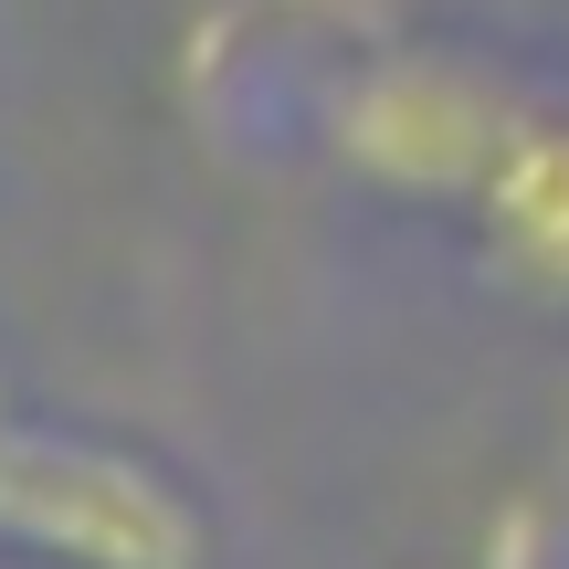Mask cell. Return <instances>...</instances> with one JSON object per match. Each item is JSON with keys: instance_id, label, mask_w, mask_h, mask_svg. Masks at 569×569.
<instances>
[{"instance_id": "cell-1", "label": "cell", "mask_w": 569, "mask_h": 569, "mask_svg": "<svg viewBox=\"0 0 569 569\" xmlns=\"http://www.w3.org/2000/svg\"><path fill=\"white\" fill-rule=\"evenodd\" d=\"M0 549L42 569H211L222 528H211L201 486L180 465H159L148 443L11 411V432H0Z\"/></svg>"}, {"instance_id": "cell-5", "label": "cell", "mask_w": 569, "mask_h": 569, "mask_svg": "<svg viewBox=\"0 0 569 569\" xmlns=\"http://www.w3.org/2000/svg\"><path fill=\"white\" fill-rule=\"evenodd\" d=\"M0 432H11V380H0Z\"/></svg>"}, {"instance_id": "cell-6", "label": "cell", "mask_w": 569, "mask_h": 569, "mask_svg": "<svg viewBox=\"0 0 569 569\" xmlns=\"http://www.w3.org/2000/svg\"><path fill=\"white\" fill-rule=\"evenodd\" d=\"M549 569H569V549H559V559H549Z\"/></svg>"}, {"instance_id": "cell-2", "label": "cell", "mask_w": 569, "mask_h": 569, "mask_svg": "<svg viewBox=\"0 0 569 569\" xmlns=\"http://www.w3.org/2000/svg\"><path fill=\"white\" fill-rule=\"evenodd\" d=\"M528 106H538L528 84L507 63L465 53V42H390V53H359L327 84L317 127H327V159L359 190L411 201V211H465Z\"/></svg>"}, {"instance_id": "cell-3", "label": "cell", "mask_w": 569, "mask_h": 569, "mask_svg": "<svg viewBox=\"0 0 569 569\" xmlns=\"http://www.w3.org/2000/svg\"><path fill=\"white\" fill-rule=\"evenodd\" d=\"M475 243H486V274L528 306H559L569 317V106L538 96L517 117V138L496 148L486 190L465 201Z\"/></svg>"}, {"instance_id": "cell-4", "label": "cell", "mask_w": 569, "mask_h": 569, "mask_svg": "<svg viewBox=\"0 0 569 569\" xmlns=\"http://www.w3.org/2000/svg\"><path fill=\"white\" fill-rule=\"evenodd\" d=\"M0 569H42V559H21V549H0Z\"/></svg>"}, {"instance_id": "cell-7", "label": "cell", "mask_w": 569, "mask_h": 569, "mask_svg": "<svg viewBox=\"0 0 569 569\" xmlns=\"http://www.w3.org/2000/svg\"><path fill=\"white\" fill-rule=\"evenodd\" d=\"M422 569H432V559H422Z\"/></svg>"}]
</instances>
